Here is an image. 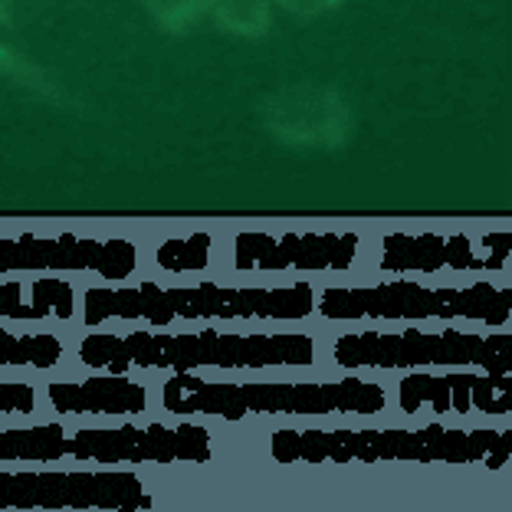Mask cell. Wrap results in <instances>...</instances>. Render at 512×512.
Listing matches in <instances>:
<instances>
[{"instance_id": "obj_1", "label": "cell", "mask_w": 512, "mask_h": 512, "mask_svg": "<svg viewBox=\"0 0 512 512\" xmlns=\"http://www.w3.org/2000/svg\"><path fill=\"white\" fill-rule=\"evenodd\" d=\"M76 362L106 375L132 371H256V368H312L319 342L306 332H89L76 345Z\"/></svg>"}, {"instance_id": "obj_2", "label": "cell", "mask_w": 512, "mask_h": 512, "mask_svg": "<svg viewBox=\"0 0 512 512\" xmlns=\"http://www.w3.org/2000/svg\"><path fill=\"white\" fill-rule=\"evenodd\" d=\"M319 286H86L79 293V322L99 329L106 322H302L316 312Z\"/></svg>"}, {"instance_id": "obj_3", "label": "cell", "mask_w": 512, "mask_h": 512, "mask_svg": "<svg viewBox=\"0 0 512 512\" xmlns=\"http://www.w3.org/2000/svg\"><path fill=\"white\" fill-rule=\"evenodd\" d=\"M270 457L293 463H450L503 470L512 460V427H447L430 421L417 430H276Z\"/></svg>"}, {"instance_id": "obj_4", "label": "cell", "mask_w": 512, "mask_h": 512, "mask_svg": "<svg viewBox=\"0 0 512 512\" xmlns=\"http://www.w3.org/2000/svg\"><path fill=\"white\" fill-rule=\"evenodd\" d=\"M161 411L174 417H217V421H247V417H371L388 411V394L381 384L365 378L342 381H207L194 371H178L161 384Z\"/></svg>"}, {"instance_id": "obj_5", "label": "cell", "mask_w": 512, "mask_h": 512, "mask_svg": "<svg viewBox=\"0 0 512 512\" xmlns=\"http://www.w3.org/2000/svg\"><path fill=\"white\" fill-rule=\"evenodd\" d=\"M211 463L214 434L201 424H119V427H76L30 424L0 430V463Z\"/></svg>"}, {"instance_id": "obj_6", "label": "cell", "mask_w": 512, "mask_h": 512, "mask_svg": "<svg viewBox=\"0 0 512 512\" xmlns=\"http://www.w3.org/2000/svg\"><path fill=\"white\" fill-rule=\"evenodd\" d=\"M325 322H480L486 329H503L512 319V289L493 283L473 286H421L411 279H394L378 286H322L316 312Z\"/></svg>"}, {"instance_id": "obj_7", "label": "cell", "mask_w": 512, "mask_h": 512, "mask_svg": "<svg viewBox=\"0 0 512 512\" xmlns=\"http://www.w3.org/2000/svg\"><path fill=\"white\" fill-rule=\"evenodd\" d=\"M332 362L345 371L394 368H470L486 375H512V335L480 332H348L332 342Z\"/></svg>"}, {"instance_id": "obj_8", "label": "cell", "mask_w": 512, "mask_h": 512, "mask_svg": "<svg viewBox=\"0 0 512 512\" xmlns=\"http://www.w3.org/2000/svg\"><path fill=\"white\" fill-rule=\"evenodd\" d=\"M158 499L122 470H0V512H142Z\"/></svg>"}, {"instance_id": "obj_9", "label": "cell", "mask_w": 512, "mask_h": 512, "mask_svg": "<svg viewBox=\"0 0 512 512\" xmlns=\"http://www.w3.org/2000/svg\"><path fill=\"white\" fill-rule=\"evenodd\" d=\"M92 273L125 283L138 270V250L128 240L92 237H0V273Z\"/></svg>"}, {"instance_id": "obj_10", "label": "cell", "mask_w": 512, "mask_h": 512, "mask_svg": "<svg viewBox=\"0 0 512 512\" xmlns=\"http://www.w3.org/2000/svg\"><path fill=\"white\" fill-rule=\"evenodd\" d=\"M401 414H512V375H486V371H447V375H404L398 381Z\"/></svg>"}, {"instance_id": "obj_11", "label": "cell", "mask_w": 512, "mask_h": 512, "mask_svg": "<svg viewBox=\"0 0 512 512\" xmlns=\"http://www.w3.org/2000/svg\"><path fill=\"white\" fill-rule=\"evenodd\" d=\"M358 256V237L352 234H243L234 240L230 266L237 273H286V270H316L335 273L352 270Z\"/></svg>"}, {"instance_id": "obj_12", "label": "cell", "mask_w": 512, "mask_h": 512, "mask_svg": "<svg viewBox=\"0 0 512 512\" xmlns=\"http://www.w3.org/2000/svg\"><path fill=\"white\" fill-rule=\"evenodd\" d=\"M509 237H388L381 247L384 273H470L506 270Z\"/></svg>"}, {"instance_id": "obj_13", "label": "cell", "mask_w": 512, "mask_h": 512, "mask_svg": "<svg viewBox=\"0 0 512 512\" xmlns=\"http://www.w3.org/2000/svg\"><path fill=\"white\" fill-rule=\"evenodd\" d=\"M266 128L286 145L335 148L348 138V106L339 92L319 86H296L266 99Z\"/></svg>"}, {"instance_id": "obj_14", "label": "cell", "mask_w": 512, "mask_h": 512, "mask_svg": "<svg viewBox=\"0 0 512 512\" xmlns=\"http://www.w3.org/2000/svg\"><path fill=\"white\" fill-rule=\"evenodd\" d=\"M46 401L60 417L79 414H109V417H135L148 414V388L128 375H96L86 381H50Z\"/></svg>"}, {"instance_id": "obj_15", "label": "cell", "mask_w": 512, "mask_h": 512, "mask_svg": "<svg viewBox=\"0 0 512 512\" xmlns=\"http://www.w3.org/2000/svg\"><path fill=\"white\" fill-rule=\"evenodd\" d=\"M0 319L7 322H73L79 289L66 279H0Z\"/></svg>"}, {"instance_id": "obj_16", "label": "cell", "mask_w": 512, "mask_h": 512, "mask_svg": "<svg viewBox=\"0 0 512 512\" xmlns=\"http://www.w3.org/2000/svg\"><path fill=\"white\" fill-rule=\"evenodd\" d=\"M66 358V342L53 332L0 329V368H56Z\"/></svg>"}, {"instance_id": "obj_17", "label": "cell", "mask_w": 512, "mask_h": 512, "mask_svg": "<svg viewBox=\"0 0 512 512\" xmlns=\"http://www.w3.org/2000/svg\"><path fill=\"white\" fill-rule=\"evenodd\" d=\"M207 14L214 17L220 30L237 33V37H247V40L263 37L273 23L270 0H211Z\"/></svg>"}, {"instance_id": "obj_18", "label": "cell", "mask_w": 512, "mask_h": 512, "mask_svg": "<svg viewBox=\"0 0 512 512\" xmlns=\"http://www.w3.org/2000/svg\"><path fill=\"white\" fill-rule=\"evenodd\" d=\"M158 270L165 273H197L211 266V237L197 234L184 240H168L165 247L155 250Z\"/></svg>"}, {"instance_id": "obj_19", "label": "cell", "mask_w": 512, "mask_h": 512, "mask_svg": "<svg viewBox=\"0 0 512 512\" xmlns=\"http://www.w3.org/2000/svg\"><path fill=\"white\" fill-rule=\"evenodd\" d=\"M151 20L165 33H191L207 14L211 0H145Z\"/></svg>"}, {"instance_id": "obj_20", "label": "cell", "mask_w": 512, "mask_h": 512, "mask_svg": "<svg viewBox=\"0 0 512 512\" xmlns=\"http://www.w3.org/2000/svg\"><path fill=\"white\" fill-rule=\"evenodd\" d=\"M37 411V388L23 381H0V417Z\"/></svg>"}, {"instance_id": "obj_21", "label": "cell", "mask_w": 512, "mask_h": 512, "mask_svg": "<svg viewBox=\"0 0 512 512\" xmlns=\"http://www.w3.org/2000/svg\"><path fill=\"white\" fill-rule=\"evenodd\" d=\"M289 14H299V17H316V14H325V10H335L342 7V0H273Z\"/></svg>"}, {"instance_id": "obj_22", "label": "cell", "mask_w": 512, "mask_h": 512, "mask_svg": "<svg viewBox=\"0 0 512 512\" xmlns=\"http://www.w3.org/2000/svg\"><path fill=\"white\" fill-rule=\"evenodd\" d=\"M10 73H27V66L17 60L14 50H7V46H0V76H10Z\"/></svg>"}, {"instance_id": "obj_23", "label": "cell", "mask_w": 512, "mask_h": 512, "mask_svg": "<svg viewBox=\"0 0 512 512\" xmlns=\"http://www.w3.org/2000/svg\"><path fill=\"white\" fill-rule=\"evenodd\" d=\"M14 17V0H0V23H10Z\"/></svg>"}]
</instances>
